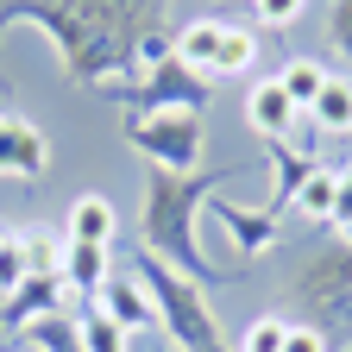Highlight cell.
<instances>
[{
	"instance_id": "obj_1",
	"label": "cell",
	"mask_w": 352,
	"mask_h": 352,
	"mask_svg": "<svg viewBox=\"0 0 352 352\" xmlns=\"http://www.w3.org/2000/svg\"><path fill=\"white\" fill-rule=\"evenodd\" d=\"M201 195H214V176H176V170L145 176V245H151V258H164L189 283L214 277V264L195 239V201Z\"/></svg>"
},
{
	"instance_id": "obj_2",
	"label": "cell",
	"mask_w": 352,
	"mask_h": 352,
	"mask_svg": "<svg viewBox=\"0 0 352 352\" xmlns=\"http://www.w3.org/2000/svg\"><path fill=\"white\" fill-rule=\"evenodd\" d=\"M139 283L151 289V302H157V321H164V333H170V346L176 352H227V340L214 333V308L201 302V289L183 277V271H170L164 258H139Z\"/></svg>"
},
{
	"instance_id": "obj_3",
	"label": "cell",
	"mask_w": 352,
	"mask_h": 352,
	"mask_svg": "<svg viewBox=\"0 0 352 352\" xmlns=\"http://www.w3.org/2000/svg\"><path fill=\"white\" fill-rule=\"evenodd\" d=\"M289 296L327 321V352H333L340 340H352V245L315 252V258L296 271V289H289ZM321 321H315V327H321Z\"/></svg>"
},
{
	"instance_id": "obj_4",
	"label": "cell",
	"mask_w": 352,
	"mask_h": 352,
	"mask_svg": "<svg viewBox=\"0 0 352 352\" xmlns=\"http://www.w3.org/2000/svg\"><path fill=\"white\" fill-rule=\"evenodd\" d=\"M126 139L151 157V170H176L189 176L201 164V113H132Z\"/></svg>"
},
{
	"instance_id": "obj_5",
	"label": "cell",
	"mask_w": 352,
	"mask_h": 352,
	"mask_svg": "<svg viewBox=\"0 0 352 352\" xmlns=\"http://www.w3.org/2000/svg\"><path fill=\"white\" fill-rule=\"evenodd\" d=\"M245 126L258 132V139L283 145V139H296L302 107L283 95V82H277V76H258V82H252V95H245Z\"/></svg>"
},
{
	"instance_id": "obj_6",
	"label": "cell",
	"mask_w": 352,
	"mask_h": 352,
	"mask_svg": "<svg viewBox=\"0 0 352 352\" xmlns=\"http://www.w3.org/2000/svg\"><path fill=\"white\" fill-rule=\"evenodd\" d=\"M44 170H51L44 132L19 113H0V176H44Z\"/></svg>"
},
{
	"instance_id": "obj_7",
	"label": "cell",
	"mask_w": 352,
	"mask_h": 352,
	"mask_svg": "<svg viewBox=\"0 0 352 352\" xmlns=\"http://www.w3.org/2000/svg\"><path fill=\"white\" fill-rule=\"evenodd\" d=\"M208 214H214L220 227L233 233V252H239V258H258L264 245L277 239V214H264V208H239V201H214Z\"/></svg>"
},
{
	"instance_id": "obj_8",
	"label": "cell",
	"mask_w": 352,
	"mask_h": 352,
	"mask_svg": "<svg viewBox=\"0 0 352 352\" xmlns=\"http://www.w3.org/2000/svg\"><path fill=\"white\" fill-rule=\"evenodd\" d=\"M95 308H101L107 321H120L126 333H139V327H151V321H157V302H151V289H145L139 277H126V283L113 277V283L95 296Z\"/></svg>"
},
{
	"instance_id": "obj_9",
	"label": "cell",
	"mask_w": 352,
	"mask_h": 352,
	"mask_svg": "<svg viewBox=\"0 0 352 352\" xmlns=\"http://www.w3.org/2000/svg\"><path fill=\"white\" fill-rule=\"evenodd\" d=\"M113 283V258H107V245H63V289H76L82 302H95L101 289Z\"/></svg>"
},
{
	"instance_id": "obj_10",
	"label": "cell",
	"mask_w": 352,
	"mask_h": 352,
	"mask_svg": "<svg viewBox=\"0 0 352 352\" xmlns=\"http://www.w3.org/2000/svg\"><path fill=\"white\" fill-rule=\"evenodd\" d=\"M63 283L57 277H25L13 296H7V315H0V321H7V327H38V321H51V315H63Z\"/></svg>"
},
{
	"instance_id": "obj_11",
	"label": "cell",
	"mask_w": 352,
	"mask_h": 352,
	"mask_svg": "<svg viewBox=\"0 0 352 352\" xmlns=\"http://www.w3.org/2000/svg\"><path fill=\"white\" fill-rule=\"evenodd\" d=\"M113 227H120V214H113L107 195H76L69 201V220H63V239H76V245H107Z\"/></svg>"
},
{
	"instance_id": "obj_12",
	"label": "cell",
	"mask_w": 352,
	"mask_h": 352,
	"mask_svg": "<svg viewBox=\"0 0 352 352\" xmlns=\"http://www.w3.org/2000/svg\"><path fill=\"white\" fill-rule=\"evenodd\" d=\"M308 120H315V132H327V139L352 132V82L346 76H327V88L315 95V107H308Z\"/></svg>"
},
{
	"instance_id": "obj_13",
	"label": "cell",
	"mask_w": 352,
	"mask_h": 352,
	"mask_svg": "<svg viewBox=\"0 0 352 352\" xmlns=\"http://www.w3.org/2000/svg\"><path fill=\"white\" fill-rule=\"evenodd\" d=\"M220 19H195V25H183L176 32V57H183L195 76H214V57H220Z\"/></svg>"
},
{
	"instance_id": "obj_14",
	"label": "cell",
	"mask_w": 352,
	"mask_h": 352,
	"mask_svg": "<svg viewBox=\"0 0 352 352\" xmlns=\"http://www.w3.org/2000/svg\"><path fill=\"white\" fill-rule=\"evenodd\" d=\"M333 201H340V170H308V183L296 189V214H308V220H327L333 227Z\"/></svg>"
},
{
	"instance_id": "obj_15",
	"label": "cell",
	"mask_w": 352,
	"mask_h": 352,
	"mask_svg": "<svg viewBox=\"0 0 352 352\" xmlns=\"http://www.w3.org/2000/svg\"><path fill=\"white\" fill-rule=\"evenodd\" d=\"M76 333H82V346H88V352H126V327H120V321H107L95 302L76 308Z\"/></svg>"
},
{
	"instance_id": "obj_16",
	"label": "cell",
	"mask_w": 352,
	"mask_h": 352,
	"mask_svg": "<svg viewBox=\"0 0 352 352\" xmlns=\"http://www.w3.org/2000/svg\"><path fill=\"white\" fill-rule=\"evenodd\" d=\"M277 82H283V95H289V101H296V107L308 113V107H315V95L327 88V69H321L315 57H296V63H289V69H283Z\"/></svg>"
},
{
	"instance_id": "obj_17",
	"label": "cell",
	"mask_w": 352,
	"mask_h": 352,
	"mask_svg": "<svg viewBox=\"0 0 352 352\" xmlns=\"http://www.w3.org/2000/svg\"><path fill=\"white\" fill-rule=\"evenodd\" d=\"M258 63V38L245 25H227L220 32V57H214V76H245Z\"/></svg>"
},
{
	"instance_id": "obj_18",
	"label": "cell",
	"mask_w": 352,
	"mask_h": 352,
	"mask_svg": "<svg viewBox=\"0 0 352 352\" xmlns=\"http://www.w3.org/2000/svg\"><path fill=\"white\" fill-rule=\"evenodd\" d=\"M63 245H69V239L25 233V239H19V252H25V277H57V283H63Z\"/></svg>"
},
{
	"instance_id": "obj_19",
	"label": "cell",
	"mask_w": 352,
	"mask_h": 352,
	"mask_svg": "<svg viewBox=\"0 0 352 352\" xmlns=\"http://www.w3.org/2000/svg\"><path fill=\"white\" fill-rule=\"evenodd\" d=\"M283 333H289L283 315H258V321L239 333V352H283Z\"/></svg>"
},
{
	"instance_id": "obj_20",
	"label": "cell",
	"mask_w": 352,
	"mask_h": 352,
	"mask_svg": "<svg viewBox=\"0 0 352 352\" xmlns=\"http://www.w3.org/2000/svg\"><path fill=\"white\" fill-rule=\"evenodd\" d=\"M32 340H38V346H51V352H88L69 315H51V321H38V327H32Z\"/></svg>"
},
{
	"instance_id": "obj_21",
	"label": "cell",
	"mask_w": 352,
	"mask_h": 352,
	"mask_svg": "<svg viewBox=\"0 0 352 352\" xmlns=\"http://www.w3.org/2000/svg\"><path fill=\"white\" fill-rule=\"evenodd\" d=\"M327 44L352 63V0H333V7H327Z\"/></svg>"
},
{
	"instance_id": "obj_22",
	"label": "cell",
	"mask_w": 352,
	"mask_h": 352,
	"mask_svg": "<svg viewBox=\"0 0 352 352\" xmlns=\"http://www.w3.org/2000/svg\"><path fill=\"white\" fill-rule=\"evenodd\" d=\"M25 283V252H19V239H7L0 245V296H13Z\"/></svg>"
},
{
	"instance_id": "obj_23",
	"label": "cell",
	"mask_w": 352,
	"mask_h": 352,
	"mask_svg": "<svg viewBox=\"0 0 352 352\" xmlns=\"http://www.w3.org/2000/svg\"><path fill=\"white\" fill-rule=\"evenodd\" d=\"M283 352H327V333H321L315 321H289V333H283Z\"/></svg>"
},
{
	"instance_id": "obj_24",
	"label": "cell",
	"mask_w": 352,
	"mask_h": 352,
	"mask_svg": "<svg viewBox=\"0 0 352 352\" xmlns=\"http://www.w3.org/2000/svg\"><path fill=\"white\" fill-rule=\"evenodd\" d=\"M252 7H258V19H264V25H296L308 0H252Z\"/></svg>"
},
{
	"instance_id": "obj_25",
	"label": "cell",
	"mask_w": 352,
	"mask_h": 352,
	"mask_svg": "<svg viewBox=\"0 0 352 352\" xmlns=\"http://www.w3.org/2000/svg\"><path fill=\"white\" fill-rule=\"evenodd\" d=\"M352 220V170L340 176V201H333V227H346Z\"/></svg>"
},
{
	"instance_id": "obj_26",
	"label": "cell",
	"mask_w": 352,
	"mask_h": 352,
	"mask_svg": "<svg viewBox=\"0 0 352 352\" xmlns=\"http://www.w3.org/2000/svg\"><path fill=\"white\" fill-rule=\"evenodd\" d=\"M7 239H13V233H7V227H0V245H7Z\"/></svg>"
}]
</instances>
